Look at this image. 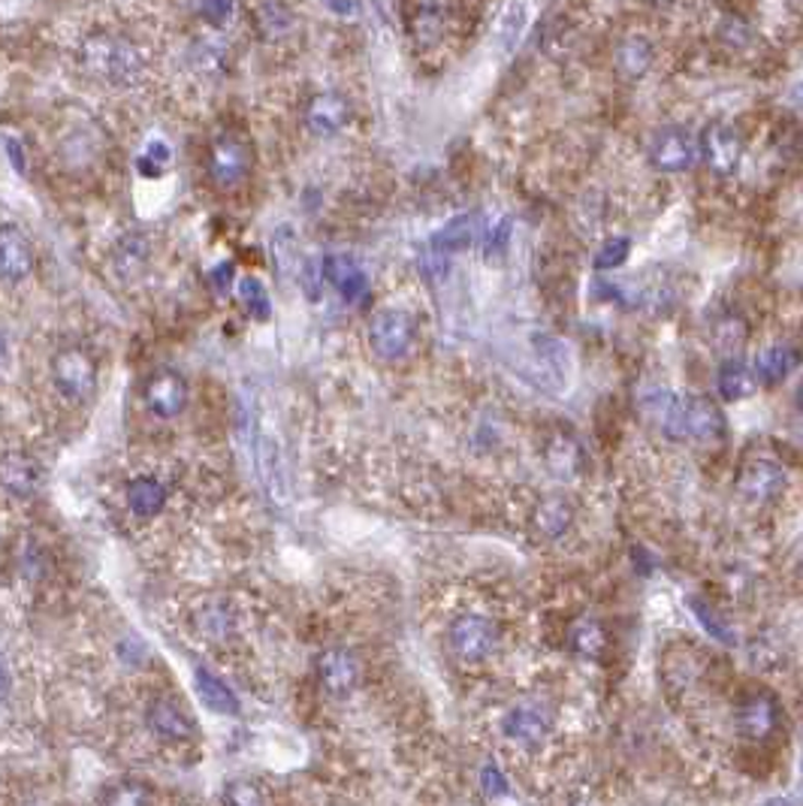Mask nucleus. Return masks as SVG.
<instances>
[{
	"label": "nucleus",
	"mask_w": 803,
	"mask_h": 806,
	"mask_svg": "<svg viewBox=\"0 0 803 806\" xmlns=\"http://www.w3.org/2000/svg\"><path fill=\"white\" fill-rule=\"evenodd\" d=\"M82 63L91 77L113 89H130L146 77V58L127 37L94 34L82 46Z\"/></svg>",
	"instance_id": "1"
},
{
	"label": "nucleus",
	"mask_w": 803,
	"mask_h": 806,
	"mask_svg": "<svg viewBox=\"0 0 803 806\" xmlns=\"http://www.w3.org/2000/svg\"><path fill=\"white\" fill-rule=\"evenodd\" d=\"M417 344L415 317L401 308H381L369 324V348L387 363H399Z\"/></svg>",
	"instance_id": "2"
},
{
	"label": "nucleus",
	"mask_w": 803,
	"mask_h": 806,
	"mask_svg": "<svg viewBox=\"0 0 803 806\" xmlns=\"http://www.w3.org/2000/svg\"><path fill=\"white\" fill-rule=\"evenodd\" d=\"M647 157L659 173H686L698 164V137L689 127L667 125L655 130L647 145Z\"/></svg>",
	"instance_id": "3"
},
{
	"label": "nucleus",
	"mask_w": 803,
	"mask_h": 806,
	"mask_svg": "<svg viewBox=\"0 0 803 806\" xmlns=\"http://www.w3.org/2000/svg\"><path fill=\"white\" fill-rule=\"evenodd\" d=\"M447 641H451L453 655L459 662L475 665V662H484V658H490L496 653V646H499V629H496L492 619L477 617V614H463V617H456L451 622Z\"/></svg>",
	"instance_id": "4"
},
{
	"label": "nucleus",
	"mask_w": 803,
	"mask_h": 806,
	"mask_svg": "<svg viewBox=\"0 0 803 806\" xmlns=\"http://www.w3.org/2000/svg\"><path fill=\"white\" fill-rule=\"evenodd\" d=\"M698 157L713 170L715 176H734L743 161L741 130L715 121L698 137Z\"/></svg>",
	"instance_id": "5"
},
{
	"label": "nucleus",
	"mask_w": 803,
	"mask_h": 806,
	"mask_svg": "<svg viewBox=\"0 0 803 806\" xmlns=\"http://www.w3.org/2000/svg\"><path fill=\"white\" fill-rule=\"evenodd\" d=\"M51 378H55V387L73 399V402H85L94 387H97V369L91 363L89 353L75 351H61L51 363Z\"/></svg>",
	"instance_id": "6"
},
{
	"label": "nucleus",
	"mask_w": 803,
	"mask_h": 806,
	"mask_svg": "<svg viewBox=\"0 0 803 806\" xmlns=\"http://www.w3.org/2000/svg\"><path fill=\"white\" fill-rule=\"evenodd\" d=\"M252 170V152L248 145L233 133H221L209 149V176L218 188H236Z\"/></svg>",
	"instance_id": "7"
},
{
	"label": "nucleus",
	"mask_w": 803,
	"mask_h": 806,
	"mask_svg": "<svg viewBox=\"0 0 803 806\" xmlns=\"http://www.w3.org/2000/svg\"><path fill=\"white\" fill-rule=\"evenodd\" d=\"M789 483V475L785 468L779 466L777 459H767V456H755L746 466L741 468L737 475V490H741L743 499H749L755 504H767L782 495Z\"/></svg>",
	"instance_id": "8"
},
{
	"label": "nucleus",
	"mask_w": 803,
	"mask_h": 806,
	"mask_svg": "<svg viewBox=\"0 0 803 806\" xmlns=\"http://www.w3.org/2000/svg\"><path fill=\"white\" fill-rule=\"evenodd\" d=\"M321 266V278L324 284L336 290L341 296V303L360 305L369 293V278H365L363 266L357 264L348 254H327L324 260H317Z\"/></svg>",
	"instance_id": "9"
},
{
	"label": "nucleus",
	"mask_w": 803,
	"mask_h": 806,
	"mask_svg": "<svg viewBox=\"0 0 803 806\" xmlns=\"http://www.w3.org/2000/svg\"><path fill=\"white\" fill-rule=\"evenodd\" d=\"M254 463H257V475L264 480L266 492L284 502L288 495V471H284V459H281V447L278 439L269 429L254 427Z\"/></svg>",
	"instance_id": "10"
},
{
	"label": "nucleus",
	"mask_w": 803,
	"mask_h": 806,
	"mask_svg": "<svg viewBox=\"0 0 803 806\" xmlns=\"http://www.w3.org/2000/svg\"><path fill=\"white\" fill-rule=\"evenodd\" d=\"M351 125V103L345 101L336 91L317 94L309 109H305V130L314 139L339 137L345 127Z\"/></svg>",
	"instance_id": "11"
},
{
	"label": "nucleus",
	"mask_w": 803,
	"mask_h": 806,
	"mask_svg": "<svg viewBox=\"0 0 803 806\" xmlns=\"http://www.w3.org/2000/svg\"><path fill=\"white\" fill-rule=\"evenodd\" d=\"M146 405L154 417L173 420L185 411L188 405V381L182 378L173 369H164L158 375H151L146 384Z\"/></svg>",
	"instance_id": "12"
},
{
	"label": "nucleus",
	"mask_w": 803,
	"mask_h": 806,
	"mask_svg": "<svg viewBox=\"0 0 803 806\" xmlns=\"http://www.w3.org/2000/svg\"><path fill=\"white\" fill-rule=\"evenodd\" d=\"M552 728V713L540 704H520L508 710L502 722L504 737L516 746H538Z\"/></svg>",
	"instance_id": "13"
},
{
	"label": "nucleus",
	"mask_w": 803,
	"mask_h": 806,
	"mask_svg": "<svg viewBox=\"0 0 803 806\" xmlns=\"http://www.w3.org/2000/svg\"><path fill=\"white\" fill-rule=\"evenodd\" d=\"M317 680L324 686V692L333 698H348L353 686L360 680V665L348 650H324L317 655Z\"/></svg>",
	"instance_id": "14"
},
{
	"label": "nucleus",
	"mask_w": 803,
	"mask_h": 806,
	"mask_svg": "<svg viewBox=\"0 0 803 806\" xmlns=\"http://www.w3.org/2000/svg\"><path fill=\"white\" fill-rule=\"evenodd\" d=\"M34 269V254L25 233L13 224H0V278L3 281H25Z\"/></svg>",
	"instance_id": "15"
},
{
	"label": "nucleus",
	"mask_w": 803,
	"mask_h": 806,
	"mask_svg": "<svg viewBox=\"0 0 803 806\" xmlns=\"http://www.w3.org/2000/svg\"><path fill=\"white\" fill-rule=\"evenodd\" d=\"M146 722H149V728L154 731L161 740H170V744H185V740H190V737L197 734L188 713H185L176 701H170V698L151 701L149 713H146Z\"/></svg>",
	"instance_id": "16"
},
{
	"label": "nucleus",
	"mask_w": 803,
	"mask_h": 806,
	"mask_svg": "<svg viewBox=\"0 0 803 806\" xmlns=\"http://www.w3.org/2000/svg\"><path fill=\"white\" fill-rule=\"evenodd\" d=\"M480 240V218L477 214H456L444 227L432 236V254L435 257H451V254L468 252Z\"/></svg>",
	"instance_id": "17"
},
{
	"label": "nucleus",
	"mask_w": 803,
	"mask_h": 806,
	"mask_svg": "<svg viewBox=\"0 0 803 806\" xmlns=\"http://www.w3.org/2000/svg\"><path fill=\"white\" fill-rule=\"evenodd\" d=\"M737 728L743 737L761 740L777 728V701L770 694H749L737 710Z\"/></svg>",
	"instance_id": "18"
},
{
	"label": "nucleus",
	"mask_w": 803,
	"mask_h": 806,
	"mask_svg": "<svg viewBox=\"0 0 803 806\" xmlns=\"http://www.w3.org/2000/svg\"><path fill=\"white\" fill-rule=\"evenodd\" d=\"M794 365H798V353H794L791 344H770V348H765V351L755 357V384L777 387V384H782L794 372Z\"/></svg>",
	"instance_id": "19"
},
{
	"label": "nucleus",
	"mask_w": 803,
	"mask_h": 806,
	"mask_svg": "<svg viewBox=\"0 0 803 806\" xmlns=\"http://www.w3.org/2000/svg\"><path fill=\"white\" fill-rule=\"evenodd\" d=\"M127 507L139 519L158 517L166 507V487L158 478H151V475L133 478L127 483Z\"/></svg>",
	"instance_id": "20"
},
{
	"label": "nucleus",
	"mask_w": 803,
	"mask_h": 806,
	"mask_svg": "<svg viewBox=\"0 0 803 806\" xmlns=\"http://www.w3.org/2000/svg\"><path fill=\"white\" fill-rule=\"evenodd\" d=\"M0 487L13 495H34L39 490V466L22 454H10L0 459Z\"/></svg>",
	"instance_id": "21"
},
{
	"label": "nucleus",
	"mask_w": 803,
	"mask_h": 806,
	"mask_svg": "<svg viewBox=\"0 0 803 806\" xmlns=\"http://www.w3.org/2000/svg\"><path fill=\"white\" fill-rule=\"evenodd\" d=\"M194 680H197V694H200V701L209 706L212 713H218V716H236L238 698L221 677H214L212 670L197 668L194 670Z\"/></svg>",
	"instance_id": "22"
},
{
	"label": "nucleus",
	"mask_w": 803,
	"mask_h": 806,
	"mask_svg": "<svg viewBox=\"0 0 803 806\" xmlns=\"http://www.w3.org/2000/svg\"><path fill=\"white\" fill-rule=\"evenodd\" d=\"M653 43L640 34H631L619 43L616 49V70L626 79H643L647 70L653 67Z\"/></svg>",
	"instance_id": "23"
},
{
	"label": "nucleus",
	"mask_w": 803,
	"mask_h": 806,
	"mask_svg": "<svg viewBox=\"0 0 803 806\" xmlns=\"http://www.w3.org/2000/svg\"><path fill=\"white\" fill-rule=\"evenodd\" d=\"M715 387H719V396H722V399H729V402H741V399H746V396L755 390L753 369L743 363L741 357H729L725 363L719 365Z\"/></svg>",
	"instance_id": "24"
},
{
	"label": "nucleus",
	"mask_w": 803,
	"mask_h": 806,
	"mask_svg": "<svg viewBox=\"0 0 803 806\" xmlns=\"http://www.w3.org/2000/svg\"><path fill=\"white\" fill-rule=\"evenodd\" d=\"M571 519H574V511H571V504L566 499H559V495H552V499H544L538 504V511H535V517H532V526L538 532L540 538H547V541H556V538H562L571 526Z\"/></svg>",
	"instance_id": "25"
},
{
	"label": "nucleus",
	"mask_w": 803,
	"mask_h": 806,
	"mask_svg": "<svg viewBox=\"0 0 803 806\" xmlns=\"http://www.w3.org/2000/svg\"><path fill=\"white\" fill-rule=\"evenodd\" d=\"M254 19H257V31L264 34L266 39H284L296 25V15L290 10L284 0H260L254 7Z\"/></svg>",
	"instance_id": "26"
},
{
	"label": "nucleus",
	"mask_w": 803,
	"mask_h": 806,
	"mask_svg": "<svg viewBox=\"0 0 803 806\" xmlns=\"http://www.w3.org/2000/svg\"><path fill=\"white\" fill-rule=\"evenodd\" d=\"M226 61H230V46L224 39L202 37L190 49V63L200 77H221L226 73Z\"/></svg>",
	"instance_id": "27"
},
{
	"label": "nucleus",
	"mask_w": 803,
	"mask_h": 806,
	"mask_svg": "<svg viewBox=\"0 0 803 806\" xmlns=\"http://www.w3.org/2000/svg\"><path fill=\"white\" fill-rule=\"evenodd\" d=\"M197 622H200V631L209 641H226L236 631V614L226 607V601H209L202 607Z\"/></svg>",
	"instance_id": "28"
},
{
	"label": "nucleus",
	"mask_w": 803,
	"mask_h": 806,
	"mask_svg": "<svg viewBox=\"0 0 803 806\" xmlns=\"http://www.w3.org/2000/svg\"><path fill=\"white\" fill-rule=\"evenodd\" d=\"M511 236H514V221L508 214H492L487 221H480V240L477 242L484 245L487 257H499V254L508 252Z\"/></svg>",
	"instance_id": "29"
},
{
	"label": "nucleus",
	"mask_w": 803,
	"mask_h": 806,
	"mask_svg": "<svg viewBox=\"0 0 803 806\" xmlns=\"http://www.w3.org/2000/svg\"><path fill=\"white\" fill-rule=\"evenodd\" d=\"M236 296H238V303H242V308H245V312H248L252 317H257V320H266L269 312H272L269 290L264 288V281H260V278H254V276L238 278Z\"/></svg>",
	"instance_id": "30"
},
{
	"label": "nucleus",
	"mask_w": 803,
	"mask_h": 806,
	"mask_svg": "<svg viewBox=\"0 0 803 806\" xmlns=\"http://www.w3.org/2000/svg\"><path fill=\"white\" fill-rule=\"evenodd\" d=\"M526 25H528L526 3H523V0H514V3L504 10L502 22H499V46H502V51L511 55V51L520 46V39L526 34Z\"/></svg>",
	"instance_id": "31"
},
{
	"label": "nucleus",
	"mask_w": 803,
	"mask_h": 806,
	"mask_svg": "<svg viewBox=\"0 0 803 806\" xmlns=\"http://www.w3.org/2000/svg\"><path fill=\"white\" fill-rule=\"evenodd\" d=\"M547 466L556 478H574L580 468V447L571 439H556L547 447Z\"/></svg>",
	"instance_id": "32"
},
{
	"label": "nucleus",
	"mask_w": 803,
	"mask_h": 806,
	"mask_svg": "<svg viewBox=\"0 0 803 806\" xmlns=\"http://www.w3.org/2000/svg\"><path fill=\"white\" fill-rule=\"evenodd\" d=\"M101 806H151V792L137 780L113 782L103 792Z\"/></svg>",
	"instance_id": "33"
},
{
	"label": "nucleus",
	"mask_w": 803,
	"mask_h": 806,
	"mask_svg": "<svg viewBox=\"0 0 803 806\" xmlns=\"http://www.w3.org/2000/svg\"><path fill=\"white\" fill-rule=\"evenodd\" d=\"M146 260H149V242L142 240L139 233L125 236V240L118 242V248H115V266H118L121 276H133V272H139V269L146 266Z\"/></svg>",
	"instance_id": "34"
},
{
	"label": "nucleus",
	"mask_w": 803,
	"mask_h": 806,
	"mask_svg": "<svg viewBox=\"0 0 803 806\" xmlns=\"http://www.w3.org/2000/svg\"><path fill=\"white\" fill-rule=\"evenodd\" d=\"M170 161H173V152H170V145H166L164 139H151L149 145H146V152L137 157L139 176L149 178L164 176V170L170 166Z\"/></svg>",
	"instance_id": "35"
},
{
	"label": "nucleus",
	"mask_w": 803,
	"mask_h": 806,
	"mask_svg": "<svg viewBox=\"0 0 803 806\" xmlns=\"http://www.w3.org/2000/svg\"><path fill=\"white\" fill-rule=\"evenodd\" d=\"M628 257H631V240L628 236H614V240L602 242V248L595 252V269L610 272V269L626 266Z\"/></svg>",
	"instance_id": "36"
},
{
	"label": "nucleus",
	"mask_w": 803,
	"mask_h": 806,
	"mask_svg": "<svg viewBox=\"0 0 803 806\" xmlns=\"http://www.w3.org/2000/svg\"><path fill=\"white\" fill-rule=\"evenodd\" d=\"M224 806H266L264 794L252 782H230L224 792Z\"/></svg>",
	"instance_id": "37"
},
{
	"label": "nucleus",
	"mask_w": 803,
	"mask_h": 806,
	"mask_svg": "<svg viewBox=\"0 0 803 806\" xmlns=\"http://www.w3.org/2000/svg\"><path fill=\"white\" fill-rule=\"evenodd\" d=\"M197 15L206 25L224 27L233 19V0H197Z\"/></svg>",
	"instance_id": "38"
},
{
	"label": "nucleus",
	"mask_w": 803,
	"mask_h": 806,
	"mask_svg": "<svg viewBox=\"0 0 803 806\" xmlns=\"http://www.w3.org/2000/svg\"><path fill=\"white\" fill-rule=\"evenodd\" d=\"M574 646H578L583 655H598L604 646V634L595 622H583L574 629Z\"/></svg>",
	"instance_id": "39"
},
{
	"label": "nucleus",
	"mask_w": 803,
	"mask_h": 806,
	"mask_svg": "<svg viewBox=\"0 0 803 806\" xmlns=\"http://www.w3.org/2000/svg\"><path fill=\"white\" fill-rule=\"evenodd\" d=\"M691 607H695V617L701 619V626L710 631L713 638H719L722 643H734L729 626H725V622H719V619L713 617V610H710V607H703L701 601H695V598H691Z\"/></svg>",
	"instance_id": "40"
},
{
	"label": "nucleus",
	"mask_w": 803,
	"mask_h": 806,
	"mask_svg": "<svg viewBox=\"0 0 803 806\" xmlns=\"http://www.w3.org/2000/svg\"><path fill=\"white\" fill-rule=\"evenodd\" d=\"M480 782H484V792L490 794V797L508 794V780H504L502 770L496 768V764H487V768L480 770Z\"/></svg>",
	"instance_id": "41"
},
{
	"label": "nucleus",
	"mask_w": 803,
	"mask_h": 806,
	"mask_svg": "<svg viewBox=\"0 0 803 806\" xmlns=\"http://www.w3.org/2000/svg\"><path fill=\"white\" fill-rule=\"evenodd\" d=\"M715 336H719V344H722V348H729V351H731V348H737V344H741V341H743L741 320H734V317H729V320H725L722 327L715 329Z\"/></svg>",
	"instance_id": "42"
},
{
	"label": "nucleus",
	"mask_w": 803,
	"mask_h": 806,
	"mask_svg": "<svg viewBox=\"0 0 803 806\" xmlns=\"http://www.w3.org/2000/svg\"><path fill=\"white\" fill-rule=\"evenodd\" d=\"M233 276H236V269L233 264H221L218 269H212V284L218 288V293H226V290L233 288Z\"/></svg>",
	"instance_id": "43"
},
{
	"label": "nucleus",
	"mask_w": 803,
	"mask_h": 806,
	"mask_svg": "<svg viewBox=\"0 0 803 806\" xmlns=\"http://www.w3.org/2000/svg\"><path fill=\"white\" fill-rule=\"evenodd\" d=\"M13 692V670H10V662H7V655L0 650V704L10 698Z\"/></svg>",
	"instance_id": "44"
},
{
	"label": "nucleus",
	"mask_w": 803,
	"mask_h": 806,
	"mask_svg": "<svg viewBox=\"0 0 803 806\" xmlns=\"http://www.w3.org/2000/svg\"><path fill=\"white\" fill-rule=\"evenodd\" d=\"M329 13L339 15V19H348V15L357 13V0H324Z\"/></svg>",
	"instance_id": "45"
},
{
	"label": "nucleus",
	"mask_w": 803,
	"mask_h": 806,
	"mask_svg": "<svg viewBox=\"0 0 803 806\" xmlns=\"http://www.w3.org/2000/svg\"><path fill=\"white\" fill-rule=\"evenodd\" d=\"M7 152L13 154L15 173H25V161H22V152H19V142H10V145H7Z\"/></svg>",
	"instance_id": "46"
},
{
	"label": "nucleus",
	"mask_w": 803,
	"mask_h": 806,
	"mask_svg": "<svg viewBox=\"0 0 803 806\" xmlns=\"http://www.w3.org/2000/svg\"><path fill=\"white\" fill-rule=\"evenodd\" d=\"M761 806H791V804L785 801V797H770V801H767V804H761Z\"/></svg>",
	"instance_id": "47"
},
{
	"label": "nucleus",
	"mask_w": 803,
	"mask_h": 806,
	"mask_svg": "<svg viewBox=\"0 0 803 806\" xmlns=\"http://www.w3.org/2000/svg\"><path fill=\"white\" fill-rule=\"evenodd\" d=\"M653 3H665V0H653Z\"/></svg>",
	"instance_id": "48"
},
{
	"label": "nucleus",
	"mask_w": 803,
	"mask_h": 806,
	"mask_svg": "<svg viewBox=\"0 0 803 806\" xmlns=\"http://www.w3.org/2000/svg\"><path fill=\"white\" fill-rule=\"evenodd\" d=\"M0 351H3V341H0Z\"/></svg>",
	"instance_id": "49"
}]
</instances>
